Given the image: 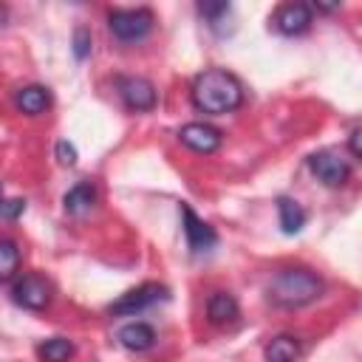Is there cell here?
Listing matches in <instances>:
<instances>
[{"mask_svg": "<svg viewBox=\"0 0 362 362\" xmlns=\"http://www.w3.org/2000/svg\"><path fill=\"white\" fill-rule=\"evenodd\" d=\"M0 201H3V184H0Z\"/></svg>", "mask_w": 362, "mask_h": 362, "instance_id": "obj_25", "label": "cell"}, {"mask_svg": "<svg viewBox=\"0 0 362 362\" xmlns=\"http://www.w3.org/2000/svg\"><path fill=\"white\" fill-rule=\"evenodd\" d=\"M158 300H167V288L158 286V283H144L127 294H122L113 305H110V314H122V317H130V314H139L150 305H156Z\"/></svg>", "mask_w": 362, "mask_h": 362, "instance_id": "obj_6", "label": "cell"}, {"mask_svg": "<svg viewBox=\"0 0 362 362\" xmlns=\"http://www.w3.org/2000/svg\"><path fill=\"white\" fill-rule=\"evenodd\" d=\"M23 212H25V201H20V198H8V201H0V215H3V218L14 221V218H20Z\"/></svg>", "mask_w": 362, "mask_h": 362, "instance_id": "obj_21", "label": "cell"}, {"mask_svg": "<svg viewBox=\"0 0 362 362\" xmlns=\"http://www.w3.org/2000/svg\"><path fill=\"white\" fill-rule=\"evenodd\" d=\"M71 354H74V345L65 337H51V339H45V342L37 345V356L42 362H68Z\"/></svg>", "mask_w": 362, "mask_h": 362, "instance_id": "obj_17", "label": "cell"}, {"mask_svg": "<svg viewBox=\"0 0 362 362\" xmlns=\"http://www.w3.org/2000/svg\"><path fill=\"white\" fill-rule=\"evenodd\" d=\"M11 300L28 311H42L51 303V283L42 274H23L11 288Z\"/></svg>", "mask_w": 362, "mask_h": 362, "instance_id": "obj_5", "label": "cell"}, {"mask_svg": "<svg viewBox=\"0 0 362 362\" xmlns=\"http://www.w3.org/2000/svg\"><path fill=\"white\" fill-rule=\"evenodd\" d=\"M263 356L266 362H294L300 356V339L291 334H280L266 345Z\"/></svg>", "mask_w": 362, "mask_h": 362, "instance_id": "obj_15", "label": "cell"}, {"mask_svg": "<svg viewBox=\"0 0 362 362\" xmlns=\"http://www.w3.org/2000/svg\"><path fill=\"white\" fill-rule=\"evenodd\" d=\"M74 54H76V59H85L90 54V31L88 28L74 31Z\"/></svg>", "mask_w": 362, "mask_h": 362, "instance_id": "obj_20", "label": "cell"}, {"mask_svg": "<svg viewBox=\"0 0 362 362\" xmlns=\"http://www.w3.org/2000/svg\"><path fill=\"white\" fill-rule=\"evenodd\" d=\"M14 105H17V110L25 113V116H40V113H45L48 105H51V93H48V88H42V85H25V88L17 90Z\"/></svg>", "mask_w": 362, "mask_h": 362, "instance_id": "obj_11", "label": "cell"}, {"mask_svg": "<svg viewBox=\"0 0 362 362\" xmlns=\"http://www.w3.org/2000/svg\"><path fill=\"white\" fill-rule=\"evenodd\" d=\"M269 300L280 308H300L322 294V280L311 269H283L269 283Z\"/></svg>", "mask_w": 362, "mask_h": 362, "instance_id": "obj_2", "label": "cell"}, {"mask_svg": "<svg viewBox=\"0 0 362 362\" xmlns=\"http://www.w3.org/2000/svg\"><path fill=\"white\" fill-rule=\"evenodd\" d=\"M351 156H354V158L359 156V130L351 133Z\"/></svg>", "mask_w": 362, "mask_h": 362, "instance_id": "obj_23", "label": "cell"}, {"mask_svg": "<svg viewBox=\"0 0 362 362\" xmlns=\"http://www.w3.org/2000/svg\"><path fill=\"white\" fill-rule=\"evenodd\" d=\"M272 23H274V28H277L280 34H286V37L303 34V31H308V25H311V8H308L305 3H286V6H280V8L274 11Z\"/></svg>", "mask_w": 362, "mask_h": 362, "instance_id": "obj_10", "label": "cell"}, {"mask_svg": "<svg viewBox=\"0 0 362 362\" xmlns=\"http://www.w3.org/2000/svg\"><path fill=\"white\" fill-rule=\"evenodd\" d=\"M189 96L201 113L223 116L243 105V85L235 74H229L223 68H209L195 76Z\"/></svg>", "mask_w": 362, "mask_h": 362, "instance_id": "obj_1", "label": "cell"}, {"mask_svg": "<svg viewBox=\"0 0 362 362\" xmlns=\"http://www.w3.org/2000/svg\"><path fill=\"white\" fill-rule=\"evenodd\" d=\"M119 342L127 351H147L156 342V331L147 322H127V325L119 328Z\"/></svg>", "mask_w": 362, "mask_h": 362, "instance_id": "obj_13", "label": "cell"}, {"mask_svg": "<svg viewBox=\"0 0 362 362\" xmlns=\"http://www.w3.org/2000/svg\"><path fill=\"white\" fill-rule=\"evenodd\" d=\"M20 272V246L11 238H0V283H8Z\"/></svg>", "mask_w": 362, "mask_h": 362, "instance_id": "obj_18", "label": "cell"}, {"mask_svg": "<svg viewBox=\"0 0 362 362\" xmlns=\"http://www.w3.org/2000/svg\"><path fill=\"white\" fill-rule=\"evenodd\" d=\"M57 158H59V164H65V167L76 164V147H74L71 141H57Z\"/></svg>", "mask_w": 362, "mask_h": 362, "instance_id": "obj_22", "label": "cell"}, {"mask_svg": "<svg viewBox=\"0 0 362 362\" xmlns=\"http://www.w3.org/2000/svg\"><path fill=\"white\" fill-rule=\"evenodd\" d=\"M238 314H240L238 300L229 291H215L206 300V317H209L212 325H229V322L238 320Z\"/></svg>", "mask_w": 362, "mask_h": 362, "instance_id": "obj_12", "label": "cell"}, {"mask_svg": "<svg viewBox=\"0 0 362 362\" xmlns=\"http://www.w3.org/2000/svg\"><path fill=\"white\" fill-rule=\"evenodd\" d=\"M62 204H65V212H71V215H85V212H90L93 204H96V189H93V184H76V187H71V189L65 192Z\"/></svg>", "mask_w": 362, "mask_h": 362, "instance_id": "obj_14", "label": "cell"}, {"mask_svg": "<svg viewBox=\"0 0 362 362\" xmlns=\"http://www.w3.org/2000/svg\"><path fill=\"white\" fill-rule=\"evenodd\" d=\"M178 139H181V144H187L189 150L204 153V156L215 153V150L221 147V141H223L221 130L212 127V124H204V122H189V124H184V127L178 130Z\"/></svg>", "mask_w": 362, "mask_h": 362, "instance_id": "obj_9", "label": "cell"}, {"mask_svg": "<svg viewBox=\"0 0 362 362\" xmlns=\"http://www.w3.org/2000/svg\"><path fill=\"white\" fill-rule=\"evenodd\" d=\"M153 23H156V17L150 8H113L107 14V25H110L113 37L122 42L144 40L150 34Z\"/></svg>", "mask_w": 362, "mask_h": 362, "instance_id": "obj_3", "label": "cell"}, {"mask_svg": "<svg viewBox=\"0 0 362 362\" xmlns=\"http://www.w3.org/2000/svg\"><path fill=\"white\" fill-rule=\"evenodd\" d=\"M3 20H6V8L0 6V25H3Z\"/></svg>", "mask_w": 362, "mask_h": 362, "instance_id": "obj_24", "label": "cell"}, {"mask_svg": "<svg viewBox=\"0 0 362 362\" xmlns=\"http://www.w3.org/2000/svg\"><path fill=\"white\" fill-rule=\"evenodd\" d=\"M308 170L325 187H342L351 178V161L339 150H320L308 158Z\"/></svg>", "mask_w": 362, "mask_h": 362, "instance_id": "obj_4", "label": "cell"}, {"mask_svg": "<svg viewBox=\"0 0 362 362\" xmlns=\"http://www.w3.org/2000/svg\"><path fill=\"white\" fill-rule=\"evenodd\" d=\"M181 223H184V238H187V246H189V252H195V255H201V252H209L215 243H218V235H215V229L204 221V218H198L187 204L181 206Z\"/></svg>", "mask_w": 362, "mask_h": 362, "instance_id": "obj_7", "label": "cell"}, {"mask_svg": "<svg viewBox=\"0 0 362 362\" xmlns=\"http://www.w3.org/2000/svg\"><path fill=\"white\" fill-rule=\"evenodd\" d=\"M198 11L209 20L212 28H218V20H221L223 14H229V3H198Z\"/></svg>", "mask_w": 362, "mask_h": 362, "instance_id": "obj_19", "label": "cell"}, {"mask_svg": "<svg viewBox=\"0 0 362 362\" xmlns=\"http://www.w3.org/2000/svg\"><path fill=\"white\" fill-rule=\"evenodd\" d=\"M277 215H280V226L286 235H294L305 226V209L291 198H277Z\"/></svg>", "mask_w": 362, "mask_h": 362, "instance_id": "obj_16", "label": "cell"}, {"mask_svg": "<svg viewBox=\"0 0 362 362\" xmlns=\"http://www.w3.org/2000/svg\"><path fill=\"white\" fill-rule=\"evenodd\" d=\"M116 88L124 99V105L130 110H153L156 107V88L150 79H141V76H119L116 79Z\"/></svg>", "mask_w": 362, "mask_h": 362, "instance_id": "obj_8", "label": "cell"}]
</instances>
